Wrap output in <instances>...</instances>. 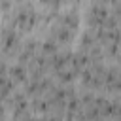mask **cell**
Returning a JSON list of instances; mask_svg holds the SVG:
<instances>
[{
    "label": "cell",
    "instance_id": "6da1fadb",
    "mask_svg": "<svg viewBox=\"0 0 121 121\" xmlns=\"http://www.w3.org/2000/svg\"><path fill=\"white\" fill-rule=\"evenodd\" d=\"M9 74H11V79H15V81H23L25 76H26V72L23 70V66H15V68H11Z\"/></svg>",
    "mask_w": 121,
    "mask_h": 121
},
{
    "label": "cell",
    "instance_id": "7a4b0ae2",
    "mask_svg": "<svg viewBox=\"0 0 121 121\" xmlns=\"http://www.w3.org/2000/svg\"><path fill=\"white\" fill-rule=\"evenodd\" d=\"M42 49H43V53H55L57 51V45H55L53 40H47V42L42 43Z\"/></svg>",
    "mask_w": 121,
    "mask_h": 121
}]
</instances>
